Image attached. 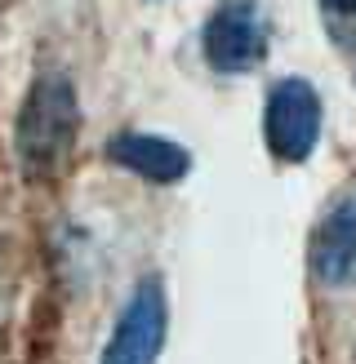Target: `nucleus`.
<instances>
[{"label": "nucleus", "instance_id": "nucleus-1", "mask_svg": "<svg viewBox=\"0 0 356 364\" xmlns=\"http://www.w3.org/2000/svg\"><path fill=\"white\" fill-rule=\"evenodd\" d=\"M80 107L67 76H41L18 112V160L31 178H53L76 147Z\"/></svg>", "mask_w": 356, "mask_h": 364}, {"label": "nucleus", "instance_id": "nucleus-2", "mask_svg": "<svg viewBox=\"0 0 356 364\" xmlns=\"http://www.w3.org/2000/svg\"><path fill=\"white\" fill-rule=\"evenodd\" d=\"M165 333H169V298L165 284L147 276L138 280V289L125 302L98 364H156L165 351Z\"/></svg>", "mask_w": 356, "mask_h": 364}, {"label": "nucleus", "instance_id": "nucleus-3", "mask_svg": "<svg viewBox=\"0 0 356 364\" xmlns=\"http://www.w3.org/2000/svg\"><path fill=\"white\" fill-rule=\"evenodd\" d=\"M263 134H267V151L285 165L308 160L316 138H320V94L308 80H281L267 94V116H263Z\"/></svg>", "mask_w": 356, "mask_h": 364}, {"label": "nucleus", "instance_id": "nucleus-4", "mask_svg": "<svg viewBox=\"0 0 356 364\" xmlns=\"http://www.w3.org/2000/svg\"><path fill=\"white\" fill-rule=\"evenodd\" d=\"M267 53V27L254 0H223L205 23V58L214 71H254Z\"/></svg>", "mask_w": 356, "mask_h": 364}, {"label": "nucleus", "instance_id": "nucleus-5", "mask_svg": "<svg viewBox=\"0 0 356 364\" xmlns=\"http://www.w3.org/2000/svg\"><path fill=\"white\" fill-rule=\"evenodd\" d=\"M312 271L330 289H356V191L316 223L312 235Z\"/></svg>", "mask_w": 356, "mask_h": 364}, {"label": "nucleus", "instance_id": "nucleus-6", "mask_svg": "<svg viewBox=\"0 0 356 364\" xmlns=\"http://www.w3.org/2000/svg\"><path fill=\"white\" fill-rule=\"evenodd\" d=\"M107 160L147 182H178L192 169V156L178 142L156 138V134H116L107 142Z\"/></svg>", "mask_w": 356, "mask_h": 364}, {"label": "nucleus", "instance_id": "nucleus-7", "mask_svg": "<svg viewBox=\"0 0 356 364\" xmlns=\"http://www.w3.org/2000/svg\"><path fill=\"white\" fill-rule=\"evenodd\" d=\"M325 9H334V14H356V0H320Z\"/></svg>", "mask_w": 356, "mask_h": 364}]
</instances>
